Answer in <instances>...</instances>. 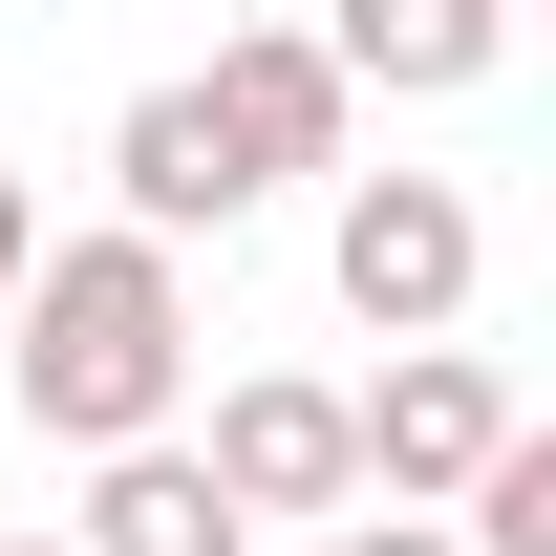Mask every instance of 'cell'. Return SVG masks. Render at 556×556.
Instances as JSON below:
<instances>
[{"label":"cell","instance_id":"6da1fadb","mask_svg":"<svg viewBox=\"0 0 556 556\" xmlns=\"http://www.w3.org/2000/svg\"><path fill=\"white\" fill-rule=\"evenodd\" d=\"M0 407L43 428V450H150V428L193 407V257L172 236H43L22 300H0Z\"/></svg>","mask_w":556,"mask_h":556},{"label":"cell","instance_id":"7a4b0ae2","mask_svg":"<svg viewBox=\"0 0 556 556\" xmlns=\"http://www.w3.org/2000/svg\"><path fill=\"white\" fill-rule=\"evenodd\" d=\"M321 278H343V321H364V343H450V321H471V278H492L471 172H343Z\"/></svg>","mask_w":556,"mask_h":556},{"label":"cell","instance_id":"3957f363","mask_svg":"<svg viewBox=\"0 0 556 556\" xmlns=\"http://www.w3.org/2000/svg\"><path fill=\"white\" fill-rule=\"evenodd\" d=\"M193 471L236 492V514H364V428H343V386H321V364H236V386H214V428H193Z\"/></svg>","mask_w":556,"mask_h":556},{"label":"cell","instance_id":"277c9868","mask_svg":"<svg viewBox=\"0 0 556 556\" xmlns=\"http://www.w3.org/2000/svg\"><path fill=\"white\" fill-rule=\"evenodd\" d=\"M343 428H364V492H386V514H450V492L492 471L514 386H492V343H386V386H343Z\"/></svg>","mask_w":556,"mask_h":556},{"label":"cell","instance_id":"5b68a950","mask_svg":"<svg viewBox=\"0 0 556 556\" xmlns=\"http://www.w3.org/2000/svg\"><path fill=\"white\" fill-rule=\"evenodd\" d=\"M108 214H129V236H172V257H193V236H236V214H257V150L214 129V86L172 65V86H129V108H108Z\"/></svg>","mask_w":556,"mask_h":556},{"label":"cell","instance_id":"8992f818","mask_svg":"<svg viewBox=\"0 0 556 556\" xmlns=\"http://www.w3.org/2000/svg\"><path fill=\"white\" fill-rule=\"evenodd\" d=\"M214 129L257 150V193H300V172H343V129H364V86L321 65V22H236V43H214Z\"/></svg>","mask_w":556,"mask_h":556},{"label":"cell","instance_id":"52a82bcc","mask_svg":"<svg viewBox=\"0 0 556 556\" xmlns=\"http://www.w3.org/2000/svg\"><path fill=\"white\" fill-rule=\"evenodd\" d=\"M321 65L386 86V108H471L514 65V0H321Z\"/></svg>","mask_w":556,"mask_h":556},{"label":"cell","instance_id":"ba28073f","mask_svg":"<svg viewBox=\"0 0 556 556\" xmlns=\"http://www.w3.org/2000/svg\"><path fill=\"white\" fill-rule=\"evenodd\" d=\"M65 556H257V514L193 471V428H150V450H86V514Z\"/></svg>","mask_w":556,"mask_h":556},{"label":"cell","instance_id":"9c48e42d","mask_svg":"<svg viewBox=\"0 0 556 556\" xmlns=\"http://www.w3.org/2000/svg\"><path fill=\"white\" fill-rule=\"evenodd\" d=\"M278 556H450V514H343V535H278Z\"/></svg>","mask_w":556,"mask_h":556},{"label":"cell","instance_id":"30bf717a","mask_svg":"<svg viewBox=\"0 0 556 556\" xmlns=\"http://www.w3.org/2000/svg\"><path fill=\"white\" fill-rule=\"evenodd\" d=\"M22 257H43V193H22V172H0V300H22Z\"/></svg>","mask_w":556,"mask_h":556},{"label":"cell","instance_id":"8fae6325","mask_svg":"<svg viewBox=\"0 0 556 556\" xmlns=\"http://www.w3.org/2000/svg\"><path fill=\"white\" fill-rule=\"evenodd\" d=\"M0 556H65V535H0Z\"/></svg>","mask_w":556,"mask_h":556}]
</instances>
